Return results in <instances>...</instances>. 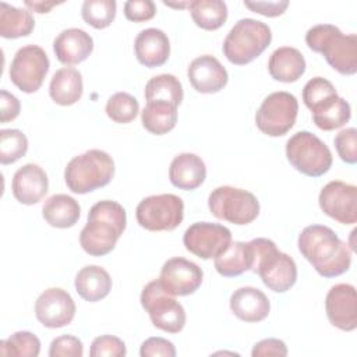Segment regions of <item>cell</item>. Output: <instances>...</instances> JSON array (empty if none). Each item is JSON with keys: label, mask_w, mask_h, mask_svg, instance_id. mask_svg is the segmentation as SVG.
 <instances>
[{"label": "cell", "mask_w": 357, "mask_h": 357, "mask_svg": "<svg viewBox=\"0 0 357 357\" xmlns=\"http://www.w3.org/2000/svg\"><path fill=\"white\" fill-rule=\"evenodd\" d=\"M204 272L192 261L181 257L167 259L162 269L159 280L173 296H188L195 293L202 284Z\"/></svg>", "instance_id": "2e32d148"}, {"label": "cell", "mask_w": 357, "mask_h": 357, "mask_svg": "<svg viewBox=\"0 0 357 357\" xmlns=\"http://www.w3.org/2000/svg\"><path fill=\"white\" fill-rule=\"evenodd\" d=\"M184 98L181 82L173 74H159L152 77L145 85L146 102L162 100L174 105L176 107Z\"/></svg>", "instance_id": "d6a6232c"}, {"label": "cell", "mask_w": 357, "mask_h": 357, "mask_svg": "<svg viewBox=\"0 0 357 357\" xmlns=\"http://www.w3.org/2000/svg\"><path fill=\"white\" fill-rule=\"evenodd\" d=\"M187 77L192 88L199 93H216L223 89L229 81L226 68L211 54L194 59L187 68Z\"/></svg>", "instance_id": "ac0fdd59"}, {"label": "cell", "mask_w": 357, "mask_h": 357, "mask_svg": "<svg viewBox=\"0 0 357 357\" xmlns=\"http://www.w3.org/2000/svg\"><path fill=\"white\" fill-rule=\"evenodd\" d=\"M135 218L149 231H172L183 222L184 202L174 194L149 195L137 205Z\"/></svg>", "instance_id": "30bf717a"}, {"label": "cell", "mask_w": 357, "mask_h": 357, "mask_svg": "<svg viewBox=\"0 0 357 357\" xmlns=\"http://www.w3.org/2000/svg\"><path fill=\"white\" fill-rule=\"evenodd\" d=\"M82 342L73 335H63L52 340L49 347L50 357H82Z\"/></svg>", "instance_id": "60d3db41"}, {"label": "cell", "mask_w": 357, "mask_h": 357, "mask_svg": "<svg viewBox=\"0 0 357 357\" xmlns=\"http://www.w3.org/2000/svg\"><path fill=\"white\" fill-rule=\"evenodd\" d=\"M190 13L195 25L205 31L219 29L227 20V6L222 0H192Z\"/></svg>", "instance_id": "1f68e13d"}, {"label": "cell", "mask_w": 357, "mask_h": 357, "mask_svg": "<svg viewBox=\"0 0 357 357\" xmlns=\"http://www.w3.org/2000/svg\"><path fill=\"white\" fill-rule=\"evenodd\" d=\"M60 3H45V1H25V6L29 8V11H35L39 14L49 13L53 7H56Z\"/></svg>", "instance_id": "7dc6e473"}, {"label": "cell", "mask_w": 357, "mask_h": 357, "mask_svg": "<svg viewBox=\"0 0 357 357\" xmlns=\"http://www.w3.org/2000/svg\"><path fill=\"white\" fill-rule=\"evenodd\" d=\"M114 176L112 156L100 149H89L74 156L66 166L64 180L75 194H86L107 185Z\"/></svg>", "instance_id": "5b68a950"}, {"label": "cell", "mask_w": 357, "mask_h": 357, "mask_svg": "<svg viewBox=\"0 0 357 357\" xmlns=\"http://www.w3.org/2000/svg\"><path fill=\"white\" fill-rule=\"evenodd\" d=\"M298 102L294 95L279 91L268 95L255 113L258 130L269 137H282L289 132L297 119Z\"/></svg>", "instance_id": "8fae6325"}, {"label": "cell", "mask_w": 357, "mask_h": 357, "mask_svg": "<svg viewBox=\"0 0 357 357\" xmlns=\"http://www.w3.org/2000/svg\"><path fill=\"white\" fill-rule=\"evenodd\" d=\"M40 353V340L28 331H20L0 342V354L17 357H38Z\"/></svg>", "instance_id": "836d02e7"}, {"label": "cell", "mask_w": 357, "mask_h": 357, "mask_svg": "<svg viewBox=\"0 0 357 357\" xmlns=\"http://www.w3.org/2000/svg\"><path fill=\"white\" fill-rule=\"evenodd\" d=\"M127 353L124 342L113 335H102L93 339L89 350L91 357H124Z\"/></svg>", "instance_id": "f35d334b"}, {"label": "cell", "mask_w": 357, "mask_h": 357, "mask_svg": "<svg viewBox=\"0 0 357 357\" xmlns=\"http://www.w3.org/2000/svg\"><path fill=\"white\" fill-rule=\"evenodd\" d=\"M156 14V6L152 0H128L124 3V15L128 21H149Z\"/></svg>", "instance_id": "b9f144b4"}, {"label": "cell", "mask_w": 357, "mask_h": 357, "mask_svg": "<svg viewBox=\"0 0 357 357\" xmlns=\"http://www.w3.org/2000/svg\"><path fill=\"white\" fill-rule=\"evenodd\" d=\"M35 315L46 328H63L74 319L75 303L66 290L49 287L36 298Z\"/></svg>", "instance_id": "9a60e30c"}, {"label": "cell", "mask_w": 357, "mask_h": 357, "mask_svg": "<svg viewBox=\"0 0 357 357\" xmlns=\"http://www.w3.org/2000/svg\"><path fill=\"white\" fill-rule=\"evenodd\" d=\"M307 46L321 53L328 64L343 75L357 73V35H344L337 26L319 24L305 33Z\"/></svg>", "instance_id": "277c9868"}, {"label": "cell", "mask_w": 357, "mask_h": 357, "mask_svg": "<svg viewBox=\"0 0 357 357\" xmlns=\"http://www.w3.org/2000/svg\"><path fill=\"white\" fill-rule=\"evenodd\" d=\"M28 151L26 135L17 128L0 130V163L10 165L25 156Z\"/></svg>", "instance_id": "d590c367"}, {"label": "cell", "mask_w": 357, "mask_h": 357, "mask_svg": "<svg viewBox=\"0 0 357 357\" xmlns=\"http://www.w3.org/2000/svg\"><path fill=\"white\" fill-rule=\"evenodd\" d=\"M208 206L215 218L240 226L254 222L259 213L257 197L247 190L231 185L212 190L208 197Z\"/></svg>", "instance_id": "9c48e42d"}, {"label": "cell", "mask_w": 357, "mask_h": 357, "mask_svg": "<svg viewBox=\"0 0 357 357\" xmlns=\"http://www.w3.org/2000/svg\"><path fill=\"white\" fill-rule=\"evenodd\" d=\"M325 311L333 326L346 332L354 331L357 328L356 287L349 283L332 286L325 298Z\"/></svg>", "instance_id": "e0dca14e"}, {"label": "cell", "mask_w": 357, "mask_h": 357, "mask_svg": "<svg viewBox=\"0 0 357 357\" xmlns=\"http://www.w3.org/2000/svg\"><path fill=\"white\" fill-rule=\"evenodd\" d=\"M206 177V167L204 160L190 152L178 153L173 158L169 167L170 183L180 190H195Z\"/></svg>", "instance_id": "603a6c76"}, {"label": "cell", "mask_w": 357, "mask_h": 357, "mask_svg": "<svg viewBox=\"0 0 357 357\" xmlns=\"http://www.w3.org/2000/svg\"><path fill=\"white\" fill-rule=\"evenodd\" d=\"M272 40L271 28L254 18H241L223 40V54L236 66H245L255 60Z\"/></svg>", "instance_id": "8992f818"}, {"label": "cell", "mask_w": 357, "mask_h": 357, "mask_svg": "<svg viewBox=\"0 0 357 357\" xmlns=\"http://www.w3.org/2000/svg\"><path fill=\"white\" fill-rule=\"evenodd\" d=\"M139 112L138 100L127 92H116L107 99L106 114L107 117L119 124L131 123Z\"/></svg>", "instance_id": "8d00e7d4"}, {"label": "cell", "mask_w": 357, "mask_h": 357, "mask_svg": "<svg viewBox=\"0 0 357 357\" xmlns=\"http://www.w3.org/2000/svg\"><path fill=\"white\" fill-rule=\"evenodd\" d=\"M20 110H21V105L17 96L3 89L0 92V121L7 123L17 119L20 114Z\"/></svg>", "instance_id": "bcb514c9"}, {"label": "cell", "mask_w": 357, "mask_h": 357, "mask_svg": "<svg viewBox=\"0 0 357 357\" xmlns=\"http://www.w3.org/2000/svg\"><path fill=\"white\" fill-rule=\"evenodd\" d=\"M230 310L244 322H261L269 315L271 303L264 291L245 286L234 290L231 294Z\"/></svg>", "instance_id": "7402d4cb"}, {"label": "cell", "mask_w": 357, "mask_h": 357, "mask_svg": "<svg viewBox=\"0 0 357 357\" xmlns=\"http://www.w3.org/2000/svg\"><path fill=\"white\" fill-rule=\"evenodd\" d=\"M35 28V20L29 10L0 3V35L6 39L28 36Z\"/></svg>", "instance_id": "4dcf8cb0"}, {"label": "cell", "mask_w": 357, "mask_h": 357, "mask_svg": "<svg viewBox=\"0 0 357 357\" xmlns=\"http://www.w3.org/2000/svg\"><path fill=\"white\" fill-rule=\"evenodd\" d=\"M82 75L73 67L59 68L50 79L49 95L57 105L70 106L77 103L82 96Z\"/></svg>", "instance_id": "484cf974"}, {"label": "cell", "mask_w": 357, "mask_h": 357, "mask_svg": "<svg viewBox=\"0 0 357 357\" xmlns=\"http://www.w3.org/2000/svg\"><path fill=\"white\" fill-rule=\"evenodd\" d=\"M231 243V231L219 223H192L183 236L187 251L201 259H211L222 254Z\"/></svg>", "instance_id": "4fadbf2b"}, {"label": "cell", "mask_w": 357, "mask_h": 357, "mask_svg": "<svg viewBox=\"0 0 357 357\" xmlns=\"http://www.w3.org/2000/svg\"><path fill=\"white\" fill-rule=\"evenodd\" d=\"M244 6L261 15L278 17L286 11L289 1H244Z\"/></svg>", "instance_id": "f6af8a7d"}, {"label": "cell", "mask_w": 357, "mask_h": 357, "mask_svg": "<svg viewBox=\"0 0 357 357\" xmlns=\"http://www.w3.org/2000/svg\"><path fill=\"white\" fill-rule=\"evenodd\" d=\"M11 190L18 202L24 205L38 204L47 194V174L39 165L26 163L14 173Z\"/></svg>", "instance_id": "d6986e66"}, {"label": "cell", "mask_w": 357, "mask_h": 357, "mask_svg": "<svg viewBox=\"0 0 357 357\" xmlns=\"http://www.w3.org/2000/svg\"><path fill=\"white\" fill-rule=\"evenodd\" d=\"M248 247L252 257L251 271L261 276L269 290L284 293L294 286L297 265L290 255L279 251L272 240L264 237L252 238Z\"/></svg>", "instance_id": "3957f363"}, {"label": "cell", "mask_w": 357, "mask_h": 357, "mask_svg": "<svg viewBox=\"0 0 357 357\" xmlns=\"http://www.w3.org/2000/svg\"><path fill=\"white\" fill-rule=\"evenodd\" d=\"M134 50L137 60L148 67L163 66L170 54V42L167 35L158 28L142 29L134 42Z\"/></svg>", "instance_id": "44dd1931"}, {"label": "cell", "mask_w": 357, "mask_h": 357, "mask_svg": "<svg viewBox=\"0 0 357 357\" xmlns=\"http://www.w3.org/2000/svg\"><path fill=\"white\" fill-rule=\"evenodd\" d=\"M50 61L46 52L36 45H26L17 50L10 64L11 82L25 93L36 92L49 71Z\"/></svg>", "instance_id": "7c38bea8"}, {"label": "cell", "mask_w": 357, "mask_h": 357, "mask_svg": "<svg viewBox=\"0 0 357 357\" xmlns=\"http://www.w3.org/2000/svg\"><path fill=\"white\" fill-rule=\"evenodd\" d=\"M315 126L324 131H332L343 127L351 117L350 105L339 95L331 96L326 100L311 109Z\"/></svg>", "instance_id": "83f0119b"}, {"label": "cell", "mask_w": 357, "mask_h": 357, "mask_svg": "<svg viewBox=\"0 0 357 357\" xmlns=\"http://www.w3.org/2000/svg\"><path fill=\"white\" fill-rule=\"evenodd\" d=\"M215 269L225 278L240 276L247 271H251L252 257L248 243L231 241L229 247L213 258Z\"/></svg>", "instance_id": "f1b7e54d"}, {"label": "cell", "mask_w": 357, "mask_h": 357, "mask_svg": "<svg viewBox=\"0 0 357 357\" xmlns=\"http://www.w3.org/2000/svg\"><path fill=\"white\" fill-rule=\"evenodd\" d=\"M74 286L81 298L89 303H96L110 293L112 278L102 266L86 265L78 271Z\"/></svg>", "instance_id": "d4e9b609"}, {"label": "cell", "mask_w": 357, "mask_h": 357, "mask_svg": "<svg viewBox=\"0 0 357 357\" xmlns=\"http://www.w3.org/2000/svg\"><path fill=\"white\" fill-rule=\"evenodd\" d=\"M141 121L144 128L151 134H167L176 127L177 107L162 100L146 102V106L141 112Z\"/></svg>", "instance_id": "f546056e"}, {"label": "cell", "mask_w": 357, "mask_h": 357, "mask_svg": "<svg viewBox=\"0 0 357 357\" xmlns=\"http://www.w3.org/2000/svg\"><path fill=\"white\" fill-rule=\"evenodd\" d=\"M298 250L324 278H335L349 271L351 252L336 233L324 225H310L298 234Z\"/></svg>", "instance_id": "6da1fadb"}, {"label": "cell", "mask_w": 357, "mask_h": 357, "mask_svg": "<svg viewBox=\"0 0 357 357\" xmlns=\"http://www.w3.org/2000/svg\"><path fill=\"white\" fill-rule=\"evenodd\" d=\"M81 215L79 204L67 194H54L42 206L43 219L53 227H73Z\"/></svg>", "instance_id": "4316f807"}, {"label": "cell", "mask_w": 357, "mask_h": 357, "mask_svg": "<svg viewBox=\"0 0 357 357\" xmlns=\"http://www.w3.org/2000/svg\"><path fill=\"white\" fill-rule=\"evenodd\" d=\"M268 71L280 82H296L305 73V59L296 47H278L269 57Z\"/></svg>", "instance_id": "cb8c5ba5"}, {"label": "cell", "mask_w": 357, "mask_h": 357, "mask_svg": "<svg viewBox=\"0 0 357 357\" xmlns=\"http://www.w3.org/2000/svg\"><path fill=\"white\" fill-rule=\"evenodd\" d=\"M333 144L343 162L349 165H354L357 162V130L354 127H349L337 132Z\"/></svg>", "instance_id": "ab89813d"}, {"label": "cell", "mask_w": 357, "mask_h": 357, "mask_svg": "<svg viewBox=\"0 0 357 357\" xmlns=\"http://www.w3.org/2000/svg\"><path fill=\"white\" fill-rule=\"evenodd\" d=\"M92 50V36L79 28H68L61 31L53 42V52L57 60L66 66L82 63L89 57Z\"/></svg>", "instance_id": "ffe728a7"}, {"label": "cell", "mask_w": 357, "mask_h": 357, "mask_svg": "<svg viewBox=\"0 0 357 357\" xmlns=\"http://www.w3.org/2000/svg\"><path fill=\"white\" fill-rule=\"evenodd\" d=\"M141 357H174L176 349L174 344L163 337H149L146 339L139 349Z\"/></svg>", "instance_id": "7bdbcfd3"}, {"label": "cell", "mask_w": 357, "mask_h": 357, "mask_svg": "<svg viewBox=\"0 0 357 357\" xmlns=\"http://www.w3.org/2000/svg\"><path fill=\"white\" fill-rule=\"evenodd\" d=\"M319 206L325 215L342 225L357 222V187L340 180L329 181L319 192Z\"/></svg>", "instance_id": "5bb4252c"}, {"label": "cell", "mask_w": 357, "mask_h": 357, "mask_svg": "<svg viewBox=\"0 0 357 357\" xmlns=\"http://www.w3.org/2000/svg\"><path fill=\"white\" fill-rule=\"evenodd\" d=\"M127 226L126 209L116 201L96 202L88 213V222L79 233L82 250L92 257L112 252Z\"/></svg>", "instance_id": "7a4b0ae2"}, {"label": "cell", "mask_w": 357, "mask_h": 357, "mask_svg": "<svg viewBox=\"0 0 357 357\" xmlns=\"http://www.w3.org/2000/svg\"><path fill=\"white\" fill-rule=\"evenodd\" d=\"M251 356L252 357H265V356L283 357V356H287V346L280 339H273V337L264 339L254 344Z\"/></svg>", "instance_id": "ee69618b"}, {"label": "cell", "mask_w": 357, "mask_h": 357, "mask_svg": "<svg viewBox=\"0 0 357 357\" xmlns=\"http://www.w3.org/2000/svg\"><path fill=\"white\" fill-rule=\"evenodd\" d=\"M335 95H337V92L333 84L322 77L311 78L303 88V100L310 110Z\"/></svg>", "instance_id": "74e56055"}, {"label": "cell", "mask_w": 357, "mask_h": 357, "mask_svg": "<svg viewBox=\"0 0 357 357\" xmlns=\"http://www.w3.org/2000/svg\"><path fill=\"white\" fill-rule=\"evenodd\" d=\"M139 300L155 328L167 333H178L183 331L185 325V311L174 296L163 287L159 279L145 284Z\"/></svg>", "instance_id": "ba28073f"}, {"label": "cell", "mask_w": 357, "mask_h": 357, "mask_svg": "<svg viewBox=\"0 0 357 357\" xmlns=\"http://www.w3.org/2000/svg\"><path fill=\"white\" fill-rule=\"evenodd\" d=\"M116 7L114 0H85L81 7V15L95 29H105L114 21Z\"/></svg>", "instance_id": "e575fe53"}, {"label": "cell", "mask_w": 357, "mask_h": 357, "mask_svg": "<svg viewBox=\"0 0 357 357\" xmlns=\"http://www.w3.org/2000/svg\"><path fill=\"white\" fill-rule=\"evenodd\" d=\"M290 165L310 177L324 176L332 166V152L324 141L310 131H298L286 142Z\"/></svg>", "instance_id": "52a82bcc"}]
</instances>
